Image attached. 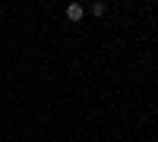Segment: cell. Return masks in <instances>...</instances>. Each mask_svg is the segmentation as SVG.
Listing matches in <instances>:
<instances>
[{"mask_svg":"<svg viewBox=\"0 0 158 142\" xmlns=\"http://www.w3.org/2000/svg\"><path fill=\"white\" fill-rule=\"evenodd\" d=\"M104 10H108V3H101V0H98V3H92V13H95V16H101Z\"/></svg>","mask_w":158,"mask_h":142,"instance_id":"7a4b0ae2","label":"cell"},{"mask_svg":"<svg viewBox=\"0 0 158 142\" xmlns=\"http://www.w3.org/2000/svg\"><path fill=\"white\" fill-rule=\"evenodd\" d=\"M82 13H85V10L79 6V3H70V6H67V16H70L73 22H79V19H82Z\"/></svg>","mask_w":158,"mask_h":142,"instance_id":"6da1fadb","label":"cell"}]
</instances>
